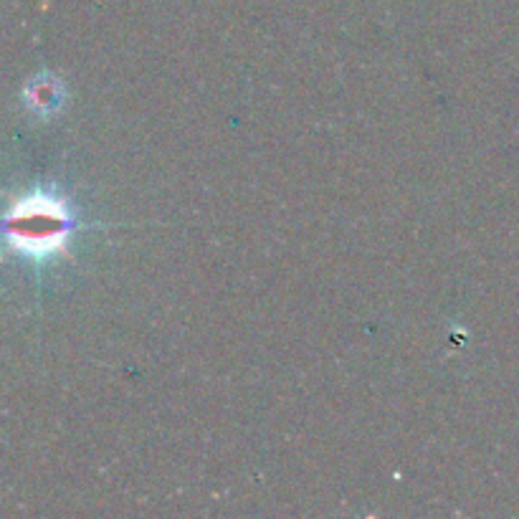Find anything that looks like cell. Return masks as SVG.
<instances>
[{"instance_id": "obj_1", "label": "cell", "mask_w": 519, "mask_h": 519, "mask_svg": "<svg viewBox=\"0 0 519 519\" xmlns=\"http://www.w3.org/2000/svg\"><path fill=\"white\" fill-rule=\"evenodd\" d=\"M64 233V216L51 203H28L23 213H16L11 218V235L18 238L25 246H46L56 243Z\"/></svg>"}]
</instances>
